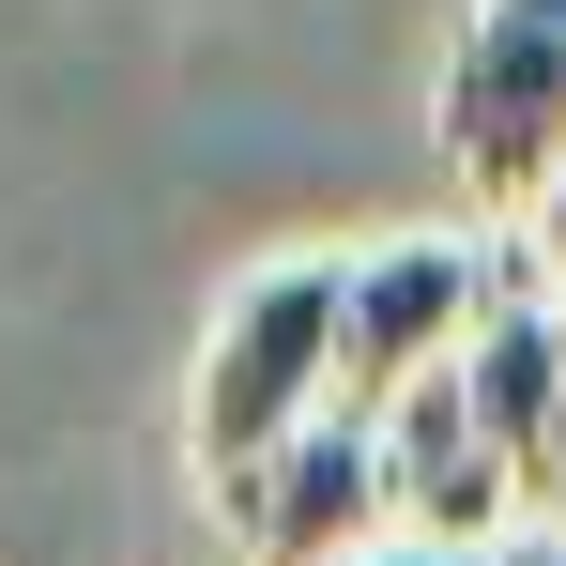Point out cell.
<instances>
[{
  "instance_id": "cell-1",
  "label": "cell",
  "mask_w": 566,
  "mask_h": 566,
  "mask_svg": "<svg viewBox=\"0 0 566 566\" xmlns=\"http://www.w3.org/2000/svg\"><path fill=\"white\" fill-rule=\"evenodd\" d=\"M337 413V245H291L214 306L199 337V382H185V460L199 490H245L291 429Z\"/></svg>"
},
{
  "instance_id": "cell-2",
  "label": "cell",
  "mask_w": 566,
  "mask_h": 566,
  "mask_svg": "<svg viewBox=\"0 0 566 566\" xmlns=\"http://www.w3.org/2000/svg\"><path fill=\"white\" fill-rule=\"evenodd\" d=\"M429 138L474 214H536L566 185V0H460L444 77H429Z\"/></svg>"
},
{
  "instance_id": "cell-3",
  "label": "cell",
  "mask_w": 566,
  "mask_h": 566,
  "mask_svg": "<svg viewBox=\"0 0 566 566\" xmlns=\"http://www.w3.org/2000/svg\"><path fill=\"white\" fill-rule=\"evenodd\" d=\"M505 245L490 230H382V245H337V413H398L413 382H444L474 353V322L505 306Z\"/></svg>"
},
{
  "instance_id": "cell-4",
  "label": "cell",
  "mask_w": 566,
  "mask_h": 566,
  "mask_svg": "<svg viewBox=\"0 0 566 566\" xmlns=\"http://www.w3.org/2000/svg\"><path fill=\"white\" fill-rule=\"evenodd\" d=\"M214 521H230V552H245V566H368L382 536H398L382 429H368V413H322V429H291V444L245 474V490H214Z\"/></svg>"
},
{
  "instance_id": "cell-5",
  "label": "cell",
  "mask_w": 566,
  "mask_h": 566,
  "mask_svg": "<svg viewBox=\"0 0 566 566\" xmlns=\"http://www.w3.org/2000/svg\"><path fill=\"white\" fill-rule=\"evenodd\" d=\"M460 398H474V429H490V460L521 474V505L552 521V505H566V306L536 291V261H521V276H505V306L474 322Z\"/></svg>"
},
{
  "instance_id": "cell-6",
  "label": "cell",
  "mask_w": 566,
  "mask_h": 566,
  "mask_svg": "<svg viewBox=\"0 0 566 566\" xmlns=\"http://www.w3.org/2000/svg\"><path fill=\"white\" fill-rule=\"evenodd\" d=\"M382 490H398V536H413V552H490V536H521V521H536V505H521V474L490 460L460 368L413 382V398L382 413Z\"/></svg>"
},
{
  "instance_id": "cell-7",
  "label": "cell",
  "mask_w": 566,
  "mask_h": 566,
  "mask_svg": "<svg viewBox=\"0 0 566 566\" xmlns=\"http://www.w3.org/2000/svg\"><path fill=\"white\" fill-rule=\"evenodd\" d=\"M521 261H536V291H552V306H566V185L536 199V245H521Z\"/></svg>"
},
{
  "instance_id": "cell-8",
  "label": "cell",
  "mask_w": 566,
  "mask_h": 566,
  "mask_svg": "<svg viewBox=\"0 0 566 566\" xmlns=\"http://www.w3.org/2000/svg\"><path fill=\"white\" fill-rule=\"evenodd\" d=\"M444 566H566V536H552V521H521V536H490V552H444Z\"/></svg>"
},
{
  "instance_id": "cell-9",
  "label": "cell",
  "mask_w": 566,
  "mask_h": 566,
  "mask_svg": "<svg viewBox=\"0 0 566 566\" xmlns=\"http://www.w3.org/2000/svg\"><path fill=\"white\" fill-rule=\"evenodd\" d=\"M368 566H444V552H413V536H382V552H368Z\"/></svg>"
}]
</instances>
